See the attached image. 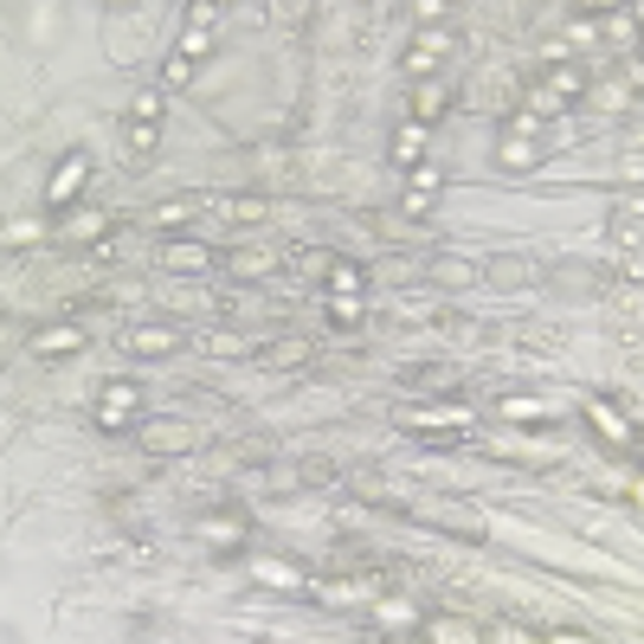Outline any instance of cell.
Listing matches in <instances>:
<instances>
[{
  "label": "cell",
  "mask_w": 644,
  "mask_h": 644,
  "mask_svg": "<svg viewBox=\"0 0 644 644\" xmlns=\"http://www.w3.org/2000/svg\"><path fill=\"white\" fill-rule=\"evenodd\" d=\"M457 45H464L457 27H419V39L407 45V59H400V65L413 72V84H425V77H439L457 59Z\"/></svg>",
  "instance_id": "cell-1"
},
{
  "label": "cell",
  "mask_w": 644,
  "mask_h": 644,
  "mask_svg": "<svg viewBox=\"0 0 644 644\" xmlns=\"http://www.w3.org/2000/svg\"><path fill=\"white\" fill-rule=\"evenodd\" d=\"M136 419H142V387L136 380H110L97 393V407H91V425L97 432H136Z\"/></svg>",
  "instance_id": "cell-2"
},
{
  "label": "cell",
  "mask_w": 644,
  "mask_h": 644,
  "mask_svg": "<svg viewBox=\"0 0 644 644\" xmlns=\"http://www.w3.org/2000/svg\"><path fill=\"white\" fill-rule=\"evenodd\" d=\"M123 149L136 155V161H149V155L161 149V91H149V97L129 104V116H123Z\"/></svg>",
  "instance_id": "cell-3"
},
{
  "label": "cell",
  "mask_w": 644,
  "mask_h": 644,
  "mask_svg": "<svg viewBox=\"0 0 644 644\" xmlns=\"http://www.w3.org/2000/svg\"><path fill=\"white\" fill-rule=\"evenodd\" d=\"M116 348H123V355H136V361H161V355H181L188 336H181L175 323H129V329L116 336Z\"/></svg>",
  "instance_id": "cell-4"
},
{
  "label": "cell",
  "mask_w": 644,
  "mask_h": 644,
  "mask_svg": "<svg viewBox=\"0 0 644 644\" xmlns=\"http://www.w3.org/2000/svg\"><path fill=\"white\" fill-rule=\"evenodd\" d=\"M84 181H91V155L72 149L52 168V181H45V213H72V200L84 193Z\"/></svg>",
  "instance_id": "cell-5"
},
{
  "label": "cell",
  "mask_w": 644,
  "mask_h": 644,
  "mask_svg": "<svg viewBox=\"0 0 644 644\" xmlns=\"http://www.w3.org/2000/svg\"><path fill=\"white\" fill-rule=\"evenodd\" d=\"M161 271L168 277H207V271H220V258L200 239H161Z\"/></svg>",
  "instance_id": "cell-6"
},
{
  "label": "cell",
  "mask_w": 644,
  "mask_h": 644,
  "mask_svg": "<svg viewBox=\"0 0 644 644\" xmlns=\"http://www.w3.org/2000/svg\"><path fill=\"white\" fill-rule=\"evenodd\" d=\"M439 193H445V168L419 161V168H407V200H400V213H407V220H425V213L439 207Z\"/></svg>",
  "instance_id": "cell-7"
},
{
  "label": "cell",
  "mask_w": 644,
  "mask_h": 644,
  "mask_svg": "<svg viewBox=\"0 0 644 644\" xmlns=\"http://www.w3.org/2000/svg\"><path fill=\"white\" fill-rule=\"evenodd\" d=\"M245 509H207V516H200V541H207V548H220V555H239V548H245Z\"/></svg>",
  "instance_id": "cell-8"
},
{
  "label": "cell",
  "mask_w": 644,
  "mask_h": 644,
  "mask_svg": "<svg viewBox=\"0 0 644 644\" xmlns=\"http://www.w3.org/2000/svg\"><path fill=\"white\" fill-rule=\"evenodd\" d=\"M555 104H573V97H587V84H593V72L580 65V59H548V72L535 77Z\"/></svg>",
  "instance_id": "cell-9"
},
{
  "label": "cell",
  "mask_w": 644,
  "mask_h": 644,
  "mask_svg": "<svg viewBox=\"0 0 644 644\" xmlns=\"http://www.w3.org/2000/svg\"><path fill=\"white\" fill-rule=\"evenodd\" d=\"M59 232H65L72 245H104V239H116V213L77 207V213H65V220H59Z\"/></svg>",
  "instance_id": "cell-10"
},
{
  "label": "cell",
  "mask_w": 644,
  "mask_h": 644,
  "mask_svg": "<svg viewBox=\"0 0 644 644\" xmlns=\"http://www.w3.org/2000/svg\"><path fill=\"white\" fill-rule=\"evenodd\" d=\"M220 271H226V277H239V284H265L271 271H277V252H265V245H239V252H226V258H220Z\"/></svg>",
  "instance_id": "cell-11"
},
{
  "label": "cell",
  "mask_w": 644,
  "mask_h": 644,
  "mask_svg": "<svg viewBox=\"0 0 644 644\" xmlns=\"http://www.w3.org/2000/svg\"><path fill=\"white\" fill-rule=\"evenodd\" d=\"M27 348H33L39 361H72V355H84V329L77 323H65V329H33Z\"/></svg>",
  "instance_id": "cell-12"
},
{
  "label": "cell",
  "mask_w": 644,
  "mask_h": 644,
  "mask_svg": "<svg viewBox=\"0 0 644 644\" xmlns=\"http://www.w3.org/2000/svg\"><path fill=\"white\" fill-rule=\"evenodd\" d=\"M142 445H149L155 457H161V452L181 457V452H193V425H188V419H155V425H142Z\"/></svg>",
  "instance_id": "cell-13"
},
{
  "label": "cell",
  "mask_w": 644,
  "mask_h": 644,
  "mask_svg": "<svg viewBox=\"0 0 644 644\" xmlns=\"http://www.w3.org/2000/svg\"><path fill=\"white\" fill-rule=\"evenodd\" d=\"M445 110H452V84H445V77H425V84H413V123H419V129H432Z\"/></svg>",
  "instance_id": "cell-14"
},
{
  "label": "cell",
  "mask_w": 644,
  "mask_h": 644,
  "mask_svg": "<svg viewBox=\"0 0 644 644\" xmlns=\"http://www.w3.org/2000/svg\"><path fill=\"white\" fill-rule=\"evenodd\" d=\"M213 207V193H175V200H161V207H149V220L161 232H175V226H188L193 213H207Z\"/></svg>",
  "instance_id": "cell-15"
},
{
  "label": "cell",
  "mask_w": 644,
  "mask_h": 644,
  "mask_svg": "<svg viewBox=\"0 0 644 644\" xmlns=\"http://www.w3.org/2000/svg\"><path fill=\"white\" fill-rule=\"evenodd\" d=\"M309 355H316V348H309L304 336H284V341H265V348H258V368H265V374H284V368H304Z\"/></svg>",
  "instance_id": "cell-16"
},
{
  "label": "cell",
  "mask_w": 644,
  "mask_h": 644,
  "mask_svg": "<svg viewBox=\"0 0 644 644\" xmlns=\"http://www.w3.org/2000/svg\"><path fill=\"white\" fill-rule=\"evenodd\" d=\"M213 45V7L200 0V7H188V33H181V52L175 59H188V65H200V52Z\"/></svg>",
  "instance_id": "cell-17"
},
{
  "label": "cell",
  "mask_w": 644,
  "mask_h": 644,
  "mask_svg": "<svg viewBox=\"0 0 644 644\" xmlns=\"http://www.w3.org/2000/svg\"><path fill=\"white\" fill-rule=\"evenodd\" d=\"M587 419H593V425H600V439H606L612 452H632V457H638V432H632V425H625V419L612 413V407H600V400H593V407H587Z\"/></svg>",
  "instance_id": "cell-18"
},
{
  "label": "cell",
  "mask_w": 644,
  "mask_h": 644,
  "mask_svg": "<svg viewBox=\"0 0 644 644\" xmlns=\"http://www.w3.org/2000/svg\"><path fill=\"white\" fill-rule=\"evenodd\" d=\"M535 161H541V142L535 136H503L496 142V168H509V175H529Z\"/></svg>",
  "instance_id": "cell-19"
},
{
  "label": "cell",
  "mask_w": 644,
  "mask_h": 644,
  "mask_svg": "<svg viewBox=\"0 0 644 644\" xmlns=\"http://www.w3.org/2000/svg\"><path fill=\"white\" fill-rule=\"evenodd\" d=\"M220 213H226L232 226H265L271 200H265V193H232V200H220Z\"/></svg>",
  "instance_id": "cell-20"
},
{
  "label": "cell",
  "mask_w": 644,
  "mask_h": 644,
  "mask_svg": "<svg viewBox=\"0 0 644 644\" xmlns=\"http://www.w3.org/2000/svg\"><path fill=\"white\" fill-rule=\"evenodd\" d=\"M425 277H432V284H477V265H471V258H457V252H439V258H432V265H425Z\"/></svg>",
  "instance_id": "cell-21"
},
{
  "label": "cell",
  "mask_w": 644,
  "mask_h": 644,
  "mask_svg": "<svg viewBox=\"0 0 644 644\" xmlns=\"http://www.w3.org/2000/svg\"><path fill=\"white\" fill-rule=\"evenodd\" d=\"M252 573L265 580L271 593H297V587H304V568H297V561H271V555H265V561H258Z\"/></svg>",
  "instance_id": "cell-22"
},
{
  "label": "cell",
  "mask_w": 644,
  "mask_h": 644,
  "mask_svg": "<svg viewBox=\"0 0 644 644\" xmlns=\"http://www.w3.org/2000/svg\"><path fill=\"white\" fill-rule=\"evenodd\" d=\"M496 413L516 419V425H541V419H548V407H541L535 393H503V400H496Z\"/></svg>",
  "instance_id": "cell-23"
},
{
  "label": "cell",
  "mask_w": 644,
  "mask_h": 644,
  "mask_svg": "<svg viewBox=\"0 0 644 644\" xmlns=\"http://www.w3.org/2000/svg\"><path fill=\"white\" fill-rule=\"evenodd\" d=\"M419 155H425V129L407 123V129L393 136V161H400V168H419Z\"/></svg>",
  "instance_id": "cell-24"
},
{
  "label": "cell",
  "mask_w": 644,
  "mask_h": 644,
  "mask_svg": "<svg viewBox=\"0 0 644 644\" xmlns=\"http://www.w3.org/2000/svg\"><path fill=\"white\" fill-rule=\"evenodd\" d=\"M355 291H361V271L336 258V265H329V297H355Z\"/></svg>",
  "instance_id": "cell-25"
},
{
  "label": "cell",
  "mask_w": 644,
  "mask_h": 644,
  "mask_svg": "<svg viewBox=\"0 0 644 644\" xmlns=\"http://www.w3.org/2000/svg\"><path fill=\"white\" fill-rule=\"evenodd\" d=\"M297 471H304V484H323V490H329V484L341 477V471H336V457H304Z\"/></svg>",
  "instance_id": "cell-26"
},
{
  "label": "cell",
  "mask_w": 644,
  "mask_h": 644,
  "mask_svg": "<svg viewBox=\"0 0 644 644\" xmlns=\"http://www.w3.org/2000/svg\"><path fill=\"white\" fill-rule=\"evenodd\" d=\"M490 277L503 284V291H516V284L529 277V265H522V258H496V265H490Z\"/></svg>",
  "instance_id": "cell-27"
},
{
  "label": "cell",
  "mask_w": 644,
  "mask_h": 644,
  "mask_svg": "<svg viewBox=\"0 0 644 644\" xmlns=\"http://www.w3.org/2000/svg\"><path fill=\"white\" fill-rule=\"evenodd\" d=\"M181 84H193V65L188 59H168L161 65V91H181Z\"/></svg>",
  "instance_id": "cell-28"
},
{
  "label": "cell",
  "mask_w": 644,
  "mask_h": 644,
  "mask_svg": "<svg viewBox=\"0 0 644 644\" xmlns=\"http://www.w3.org/2000/svg\"><path fill=\"white\" fill-rule=\"evenodd\" d=\"M329 323L336 329H355V297H329Z\"/></svg>",
  "instance_id": "cell-29"
},
{
  "label": "cell",
  "mask_w": 644,
  "mask_h": 644,
  "mask_svg": "<svg viewBox=\"0 0 644 644\" xmlns=\"http://www.w3.org/2000/svg\"><path fill=\"white\" fill-rule=\"evenodd\" d=\"M33 239H39V226H33V220H27V226H7V252H27Z\"/></svg>",
  "instance_id": "cell-30"
},
{
  "label": "cell",
  "mask_w": 644,
  "mask_h": 644,
  "mask_svg": "<svg viewBox=\"0 0 644 644\" xmlns=\"http://www.w3.org/2000/svg\"><path fill=\"white\" fill-rule=\"evenodd\" d=\"M541 638H555V644H587L593 632H587V625H555V632H541Z\"/></svg>",
  "instance_id": "cell-31"
},
{
  "label": "cell",
  "mask_w": 644,
  "mask_h": 644,
  "mask_svg": "<svg viewBox=\"0 0 644 644\" xmlns=\"http://www.w3.org/2000/svg\"><path fill=\"white\" fill-rule=\"evenodd\" d=\"M297 265H304L309 277H323V271L336 265V258H329V252H297Z\"/></svg>",
  "instance_id": "cell-32"
}]
</instances>
